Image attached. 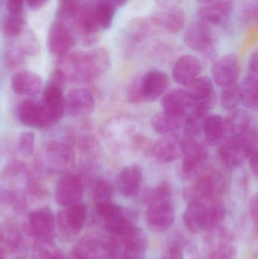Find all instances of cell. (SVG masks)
<instances>
[{
	"label": "cell",
	"instance_id": "obj_1",
	"mask_svg": "<svg viewBox=\"0 0 258 259\" xmlns=\"http://www.w3.org/2000/svg\"><path fill=\"white\" fill-rule=\"evenodd\" d=\"M110 53L105 48L76 51L60 58L57 69L66 81L87 83L106 74L111 68Z\"/></svg>",
	"mask_w": 258,
	"mask_h": 259
},
{
	"label": "cell",
	"instance_id": "obj_2",
	"mask_svg": "<svg viewBox=\"0 0 258 259\" xmlns=\"http://www.w3.org/2000/svg\"><path fill=\"white\" fill-rule=\"evenodd\" d=\"M168 85L169 80L165 73L151 70L131 81L127 88V100L133 104L154 101L166 92Z\"/></svg>",
	"mask_w": 258,
	"mask_h": 259
},
{
	"label": "cell",
	"instance_id": "obj_3",
	"mask_svg": "<svg viewBox=\"0 0 258 259\" xmlns=\"http://www.w3.org/2000/svg\"><path fill=\"white\" fill-rule=\"evenodd\" d=\"M64 114L34 100L21 102L17 109L18 120L23 125L33 128H49L56 125Z\"/></svg>",
	"mask_w": 258,
	"mask_h": 259
},
{
	"label": "cell",
	"instance_id": "obj_4",
	"mask_svg": "<svg viewBox=\"0 0 258 259\" xmlns=\"http://www.w3.org/2000/svg\"><path fill=\"white\" fill-rule=\"evenodd\" d=\"M148 199L149 205L147 208L146 219L150 228L156 232L166 231L175 219L171 198L161 197L151 192Z\"/></svg>",
	"mask_w": 258,
	"mask_h": 259
},
{
	"label": "cell",
	"instance_id": "obj_5",
	"mask_svg": "<svg viewBox=\"0 0 258 259\" xmlns=\"http://www.w3.org/2000/svg\"><path fill=\"white\" fill-rule=\"evenodd\" d=\"M76 42L77 36L67 23L57 19L50 26L47 35V47L53 56L62 58L69 54Z\"/></svg>",
	"mask_w": 258,
	"mask_h": 259
},
{
	"label": "cell",
	"instance_id": "obj_6",
	"mask_svg": "<svg viewBox=\"0 0 258 259\" xmlns=\"http://www.w3.org/2000/svg\"><path fill=\"white\" fill-rule=\"evenodd\" d=\"M71 24L85 45L95 44L98 40L100 30H102L97 19L95 5L88 2Z\"/></svg>",
	"mask_w": 258,
	"mask_h": 259
},
{
	"label": "cell",
	"instance_id": "obj_7",
	"mask_svg": "<svg viewBox=\"0 0 258 259\" xmlns=\"http://www.w3.org/2000/svg\"><path fill=\"white\" fill-rule=\"evenodd\" d=\"M83 183L78 175L68 174L61 178L56 184L55 197L62 207H68L81 202L83 196Z\"/></svg>",
	"mask_w": 258,
	"mask_h": 259
},
{
	"label": "cell",
	"instance_id": "obj_8",
	"mask_svg": "<svg viewBox=\"0 0 258 259\" xmlns=\"http://www.w3.org/2000/svg\"><path fill=\"white\" fill-rule=\"evenodd\" d=\"M86 219V207L82 202L65 207L58 214L61 232L68 237H74L80 232Z\"/></svg>",
	"mask_w": 258,
	"mask_h": 259
},
{
	"label": "cell",
	"instance_id": "obj_9",
	"mask_svg": "<svg viewBox=\"0 0 258 259\" xmlns=\"http://www.w3.org/2000/svg\"><path fill=\"white\" fill-rule=\"evenodd\" d=\"M192 100L191 111L208 113L215 102V93L213 82L209 77H199L187 88Z\"/></svg>",
	"mask_w": 258,
	"mask_h": 259
},
{
	"label": "cell",
	"instance_id": "obj_10",
	"mask_svg": "<svg viewBox=\"0 0 258 259\" xmlns=\"http://www.w3.org/2000/svg\"><path fill=\"white\" fill-rule=\"evenodd\" d=\"M184 140L175 134L164 136L151 146V155L157 162H172L183 155Z\"/></svg>",
	"mask_w": 258,
	"mask_h": 259
},
{
	"label": "cell",
	"instance_id": "obj_11",
	"mask_svg": "<svg viewBox=\"0 0 258 259\" xmlns=\"http://www.w3.org/2000/svg\"><path fill=\"white\" fill-rule=\"evenodd\" d=\"M183 41L188 48L195 53H209L213 48L210 27L201 21H195L187 27Z\"/></svg>",
	"mask_w": 258,
	"mask_h": 259
},
{
	"label": "cell",
	"instance_id": "obj_12",
	"mask_svg": "<svg viewBox=\"0 0 258 259\" xmlns=\"http://www.w3.org/2000/svg\"><path fill=\"white\" fill-rule=\"evenodd\" d=\"M65 82L66 80L63 74L56 68L44 85L41 96L42 103L63 114L65 112V97H64Z\"/></svg>",
	"mask_w": 258,
	"mask_h": 259
},
{
	"label": "cell",
	"instance_id": "obj_13",
	"mask_svg": "<svg viewBox=\"0 0 258 259\" xmlns=\"http://www.w3.org/2000/svg\"><path fill=\"white\" fill-rule=\"evenodd\" d=\"M212 76L218 86L227 88L236 83L240 74V64L237 56L226 55L212 65Z\"/></svg>",
	"mask_w": 258,
	"mask_h": 259
},
{
	"label": "cell",
	"instance_id": "obj_14",
	"mask_svg": "<svg viewBox=\"0 0 258 259\" xmlns=\"http://www.w3.org/2000/svg\"><path fill=\"white\" fill-rule=\"evenodd\" d=\"M45 159L47 169L51 171H63L72 165L74 152L69 145L55 141L45 148Z\"/></svg>",
	"mask_w": 258,
	"mask_h": 259
},
{
	"label": "cell",
	"instance_id": "obj_15",
	"mask_svg": "<svg viewBox=\"0 0 258 259\" xmlns=\"http://www.w3.org/2000/svg\"><path fill=\"white\" fill-rule=\"evenodd\" d=\"M95 103L90 91L84 88H75L65 97V112L72 117L86 116L95 109Z\"/></svg>",
	"mask_w": 258,
	"mask_h": 259
},
{
	"label": "cell",
	"instance_id": "obj_16",
	"mask_svg": "<svg viewBox=\"0 0 258 259\" xmlns=\"http://www.w3.org/2000/svg\"><path fill=\"white\" fill-rule=\"evenodd\" d=\"M219 156L221 161L229 167H238L248 158V153L240 136L230 137L220 143Z\"/></svg>",
	"mask_w": 258,
	"mask_h": 259
},
{
	"label": "cell",
	"instance_id": "obj_17",
	"mask_svg": "<svg viewBox=\"0 0 258 259\" xmlns=\"http://www.w3.org/2000/svg\"><path fill=\"white\" fill-rule=\"evenodd\" d=\"M201 72V64L199 59L192 55H185L174 64L172 75L177 83L188 88L199 77Z\"/></svg>",
	"mask_w": 258,
	"mask_h": 259
},
{
	"label": "cell",
	"instance_id": "obj_18",
	"mask_svg": "<svg viewBox=\"0 0 258 259\" xmlns=\"http://www.w3.org/2000/svg\"><path fill=\"white\" fill-rule=\"evenodd\" d=\"M182 170L185 175H193L200 170L207 161L205 149L196 140L185 139Z\"/></svg>",
	"mask_w": 258,
	"mask_h": 259
},
{
	"label": "cell",
	"instance_id": "obj_19",
	"mask_svg": "<svg viewBox=\"0 0 258 259\" xmlns=\"http://www.w3.org/2000/svg\"><path fill=\"white\" fill-rule=\"evenodd\" d=\"M162 109L164 112L176 116L186 118V112H191L192 106V100L187 90H172L167 93L162 97Z\"/></svg>",
	"mask_w": 258,
	"mask_h": 259
},
{
	"label": "cell",
	"instance_id": "obj_20",
	"mask_svg": "<svg viewBox=\"0 0 258 259\" xmlns=\"http://www.w3.org/2000/svg\"><path fill=\"white\" fill-rule=\"evenodd\" d=\"M30 228L35 234L43 241H51L55 233V218L51 210L40 208L29 214Z\"/></svg>",
	"mask_w": 258,
	"mask_h": 259
},
{
	"label": "cell",
	"instance_id": "obj_21",
	"mask_svg": "<svg viewBox=\"0 0 258 259\" xmlns=\"http://www.w3.org/2000/svg\"><path fill=\"white\" fill-rule=\"evenodd\" d=\"M12 91L21 96L37 95L42 91V80L36 73L22 71L15 73L11 79Z\"/></svg>",
	"mask_w": 258,
	"mask_h": 259
},
{
	"label": "cell",
	"instance_id": "obj_22",
	"mask_svg": "<svg viewBox=\"0 0 258 259\" xmlns=\"http://www.w3.org/2000/svg\"><path fill=\"white\" fill-rule=\"evenodd\" d=\"M142 170L138 165H128L118 175L117 184L120 193L125 197H133L140 191L142 183Z\"/></svg>",
	"mask_w": 258,
	"mask_h": 259
},
{
	"label": "cell",
	"instance_id": "obj_23",
	"mask_svg": "<svg viewBox=\"0 0 258 259\" xmlns=\"http://www.w3.org/2000/svg\"><path fill=\"white\" fill-rule=\"evenodd\" d=\"M209 207L204 202H189L183 214L186 228L193 234H198L209 228Z\"/></svg>",
	"mask_w": 258,
	"mask_h": 259
},
{
	"label": "cell",
	"instance_id": "obj_24",
	"mask_svg": "<svg viewBox=\"0 0 258 259\" xmlns=\"http://www.w3.org/2000/svg\"><path fill=\"white\" fill-rule=\"evenodd\" d=\"M215 180L209 175H203L197 178L189 187L185 190L184 196L189 202H207L212 201L215 195Z\"/></svg>",
	"mask_w": 258,
	"mask_h": 259
},
{
	"label": "cell",
	"instance_id": "obj_25",
	"mask_svg": "<svg viewBox=\"0 0 258 259\" xmlns=\"http://www.w3.org/2000/svg\"><path fill=\"white\" fill-rule=\"evenodd\" d=\"M121 240V254L124 259H145L146 240L139 229L133 228L128 234L118 237Z\"/></svg>",
	"mask_w": 258,
	"mask_h": 259
},
{
	"label": "cell",
	"instance_id": "obj_26",
	"mask_svg": "<svg viewBox=\"0 0 258 259\" xmlns=\"http://www.w3.org/2000/svg\"><path fill=\"white\" fill-rule=\"evenodd\" d=\"M233 3L230 0H221L204 5L198 11L200 21L208 24H220L231 15Z\"/></svg>",
	"mask_w": 258,
	"mask_h": 259
},
{
	"label": "cell",
	"instance_id": "obj_27",
	"mask_svg": "<svg viewBox=\"0 0 258 259\" xmlns=\"http://www.w3.org/2000/svg\"><path fill=\"white\" fill-rule=\"evenodd\" d=\"M185 117L176 116L165 112L156 114L151 121V125L154 132L166 136L174 134L184 125Z\"/></svg>",
	"mask_w": 258,
	"mask_h": 259
},
{
	"label": "cell",
	"instance_id": "obj_28",
	"mask_svg": "<svg viewBox=\"0 0 258 259\" xmlns=\"http://www.w3.org/2000/svg\"><path fill=\"white\" fill-rule=\"evenodd\" d=\"M184 12L180 9H174L167 13L159 14L152 18L153 24L163 27L168 33H179L185 25Z\"/></svg>",
	"mask_w": 258,
	"mask_h": 259
},
{
	"label": "cell",
	"instance_id": "obj_29",
	"mask_svg": "<svg viewBox=\"0 0 258 259\" xmlns=\"http://www.w3.org/2000/svg\"><path fill=\"white\" fill-rule=\"evenodd\" d=\"M202 132L209 146L219 144L226 134L225 119L219 115H209L204 121Z\"/></svg>",
	"mask_w": 258,
	"mask_h": 259
},
{
	"label": "cell",
	"instance_id": "obj_30",
	"mask_svg": "<svg viewBox=\"0 0 258 259\" xmlns=\"http://www.w3.org/2000/svg\"><path fill=\"white\" fill-rule=\"evenodd\" d=\"M225 119L226 133L230 136L237 137L245 134L251 127V120L249 114L242 109L232 110Z\"/></svg>",
	"mask_w": 258,
	"mask_h": 259
},
{
	"label": "cell",
	"instance_id": "obj_31",
	"mask_svg": "<svg viewBox=\"0 0 258 259\" xmlns=\"http://www.w3.org/2000/svg\"><path fill=\"white\" fill-rule=\"evenodd\" d=\"M242 103L251 110H258V77L249 74L241 85Z\"/></svg>",
	"mask_w": 258,
	"mask_h": 259
},
{
	"label": "cell",
	"instance_id": "obj_32",
	"mask_svg": "<svg viewBox=\"0 0 258 259\" xmlns=\"http://www.w3.org/2000/svg\"><path fill=\"white\" fill-rule=\"evenodd\" d=\"M95 14L102 30L112 27L118 8L110 0H99L95 4Z\"/></svg>",
	"mask_w": 258,
	"mask_h": 259
},
{
	"label": "cell",
	"instance_id": "obj_33",
	"mask_svg": "<svg viewBox=\"0 0 258 259\" xmlns=\"http://www.w3.org/2000/svg\"><path fill=\"white\" fill-rule=\"evenodd\" d=\"M207 114L198 111H191L185 120L184 136L188 140H195L203 131L204 121Z\"/></svg>",
	"mask_w": 258,
	"mask_h": 259
},
{
	"label": "cell",
	"instance_id": "obj_34",
	"mask_svg": "<svg viewBox=\"0 0 258 259\" xmlns=\"http://www.w3.org/2000/svg\"><path fill=\"white\" fill-rule=\"evenodd\" d=\"M86 0H59L58 19L71 23L86 4Z\"/></svg>",
	"mask_w": 258,
	"mask_h": 259
},
{
	"label": "cell",
	"instance_id": "obj_35",
	"mask_svg": "<svg viewBox=\"0 0 258 259\" xmlns=\"http://www.w3.org/2000/svg\"><path fill=\"white\" fill-rule=\"evenodd\" d=\"M78 150L83 160L88 162H93L101 154L98 140L92 136H86L79 140Z\"/></svg>",
	"mask_w": 258,
	"mask_h": 259
},
{
	"label": "cell",
	"instance_id": "obj_36",
	"mask_svg": "<svg viewBox=\"0 0 258 259\" xmlns=\"http://www.w3.org/2000/svg\"><path fill=\"white\" fill-rule=\"evenodd\" d=\"M24 15L23 14H9L3 22V30L7 37H19L24 33Z\"/></svg>",
	"mask_w": 258,
	"mask_h": 259
},
{
	"label": "cell",
	"instance_id": "obj_37",
	"mask_svg": "<svg viewBox=\"0 0 258 259\" xmlns=\"http://www.w3.org/2000/svg\"><path fill=\"white\" fill-rule=\"evenodd\" d=\"M242 102L241 87L234 84L224 88L221 95V106L226 110H234Z\"/></svg>",
	"mask_w": 258,
	"mask_h": 259
},
{
	"label": "cell",
	"instance_id": "obj_38",
	"mask_svg": "<svg viewBox=\"0 0 258 259\" xmlns=\"http://www.w3.org/2000/svg\"><path fill=\"white\" fill-rule=\"evenodd\" d=\"M93 199L95 205L110 202L113 195L112 185L106 180L98 178L94 183Z\"/></svg>",
	"mask_w": 258,
	"mask_h": 259
},
{
	"label": "cell",
	"instance_id": "obj_39",
	"mask_svg": "<svg viewBox=\"0 0 258 259\" xmlns=\"http://www.w3.org/2000/svg\"><path fill=\"white\" fill-rule=\"evenodd\" d=\"M209 228L212 229L218 226L225 217V206L221 201H213L209 205Z\"/></svg>",
	"mask_w": 258,
	"mask_h": 259
},
{
	"label": "cell",
	"instance_id": "obj_40",
	"mask_svg": "<svg viewBox=\"0 0 258 259\" xmlns=\"http://www.w3.org/2000/svg\"><path fill=\"white\" fill-rule=\"evenodd\" d=\"M248 153V158L258 150V128L251 125L248 131L240 136Z\"/></svg>",
	"mask_w": 258,
	"mask_h": 259
},
{
	"label": "cell",
	"instance_id": "obj_41",
	"mask_svg": "<svg viewBox=\"0 0 258 259\" xmlns=\"http://www.w3.org/2000/svg\"><path fill=\"white\" fill-rule=\"evenodd\" d=\"M26 55L19 47H12L7 50L5 56L6 65L10 69L19 68L24 62Z\"/></svg>",
	"mask_w": 258,
	"mask_h": 259
},
{
	"label": "cell",
	"instance_id": "obj_42",
	"mask_svg": "<svg viewBox=\"0 0 258 259\" xmlns=\"http://www.w3.org/2000/svg\"><path fill=\"white\" fill-rule=\"evenodd\" d=\"M18 47L24 52L26 56L27 55L35 56L39 51V42H38L35 35L33 33H30V32L24 33V36H22L21 44L18 46Z\"/></svg>",
	"mask_w": 258,
	"mask_h": 259
},
{
	"label": "cell",
	"instance_id": "obj_43",
	"mask_svg": "<svg viewBox=\"0 0 258 259\" xmlns=\"http://www.w3.org/2000/svg\"><path fill=\"white\" fill-rule=\"evenodd\" d=\"M35 134L30 131L21 133L18 139V147L26 155H33L34 152Z\"/></svg>",
	"mask_w": 258,
	"mask_h": 259
},
{
	"label": "cell",
	"instance_id": "obj_44",
	"mask_svg": "<svg viewBox=\"0 0 258 259\" xmlns=\"http://www.w3.org/2000/svg\"><path fill=\"white\" fill-rule=\"evenodd\" d=\"M234 255L235 249L233 246L222 245L211 254L209 259H231Z\"/></svg>",
	"mask_w": 258,
	"mask_h": 259
},
{
	"label": "cell",
	"instance_id": "obj_45",
	"mask_svg": "<svg viewBox=\"0 0 258 259\" xmlns=\"http://www.w3.org/2000/svg\"><path fill=\"white\" fill-rule=\"evenodd\" d=\"M24 4V0H6V9L9 14H23Z\"/></svg>",
	"mask_w": 258,
	"mask_h": 259
},
{
	"label": "cell",
	"instance_id": "obj_46",
	"mask_svg": "<svg viewBox=\"0 0 258 259\" xmlns=\"http://www.w3.org/2000/svg\"><path fill=\"white\" fill-rule=\"evenodd\" d=\"M162 259H183V251L178 244H173L167 249Z\"/></svg>",
	"mask_w": 258,
	"mask_h": 259
},
{
	"label": "cell",
	"instance_id": "obj_47",
	"mask_svg": "<svg viewBox=\"0 0 258 259\" xmlns=\"http://www.w3.org/2000/svg\"><path fill=\"white\" fill-rule=\"evenodd\" d=\"M250 212L253 222L258 230V194H256L251 199L250 203Z\"/></svg>",
	"mask_w": 258,
	"mask_h": 259
},
{
	"label": "cell",
	"instance_id": "obj_48",
	"mask_svg": "<svg viewBox=\"0 0 258 259\" xmlns=\"http://www.w3.org/2000/svg\"><path fill=\"white\" fill-rule=\"evenodd\" d=\"M248 68H249L250 74L258 77V50L254 52L250 57Z\"/></svg>",
	"mask_w": 258,
	"mask_h": 259
},
{
	"label": "cell",
	"instance_id": "obj_49",
	"mask_svg": "<svg viewBox=\"0 0 258 259\" xmlns=\"http://www.w3.org/2000/svg\"><path fill=\"white\" fill-rule=\"evenodd\" d=\"M248 160H249V165L251 172L258 181V150L257 152H254L252 155H250Z\"/></svg>",
	"mask_w": 258,
	"mask_h": 259
},
{
	"label": "cell",
	"instance_id": "obj_50",
	"mask_svg": "<svg viewBox=\"0 0 258 259\" xmlns=\"http://www.w3.org/2000/svg\"><path fill=\"white\" fill-rule=\"evenodd\" d=\"M50 0H26L27 6L32 10H39L46 6Z\"/></svg>",
	"mask_w": 258,
	"mask_h": 259
},
{
	"label": "cell",
	"instance_id": "obj_51",
	"mask_svg": "<svg viewBox=\"0 0 258 259\" xmlns=\"http://www.w3.org/2000/svg\"><path fill=\"white\" fill-rule=\"evenodd\" d=\"M117 8L122 7L125 6L130 0H110Z\"/></svg>",
	"mask_w": 258,
	"mask_h": 259
},
{
	"label": "cell",
	"instance_id": "obj_52",
	"mask_svg": "<svg viewBox=\"0 0 258 259\" xmlns=\"http://www.w3.org/2000/svg\"><path fill=\"white\" fill-rule=\"evenodd\" d=\"M251 15H252L253 18H254V21H255L256 23L258 24V3L257 5H255V6H254V8H253L252 12H251Z\"/></svg>",
	"mask_w": 258,
	"mask_h": 259
},
{
	"label": "cell",
	"instance_id": "obj_53",
	"mask_svg": "<svg viewBox=\"0 0 258 259\" xmlns=\"http://www.w3.org/2000/svg\"><path fill=\"white\" fill-rule=\"evenodd\" d=\"M198 3H201L202 5H207L209 4V3H212L214 0H196Z\"/></svg>",
	"mask_w": 258,
	"mask_h": 259
},
{
	"label": "cell",
	"instance_id": "obj_54",
	"mask_svg": "<svg viewBox=\"0 0 258 259\" xmlns=\"http://www.w3.org/2000/svg\"><path fill=\"white\" fill-rule=\"evenodd\" d=\"M51 259H65L64 258L63 256H62V255H56V256L53 257V258H51Z\"/></svg>",
	"mask_w": 258,
	"mask_h": 259
},
{
	"label": "cell",
	"instance_id": "obj_55",
	"mask_svg": "<svg viewBox=\"0 0 258 259\" xmlns=\"http://www.w3.org/2000/svg\"><path fill=\"white\" fill-rule=\"evenodd\" d=\"M3 2H4V0H2V3H3Z\"/></svg>",
	"mask_w": 258,
	"mask_h": 259
}]
</instances>
